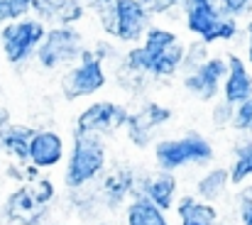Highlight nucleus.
Here are the masks:
<instances>
[{"mask_svg":"<svg viewBox=\"0 0 252 225\" xmlns=\"http://www.w3.org/2000/svg\"><path fill=\"white\" fill-rule=\"evenodd\" d=\"M103 164H105V150L98 135H76V145L66 166V184L71 189L84 186L86 181L100 174Z\"/></svg>","mask_w":252,"mask_h":225,"instance_id":"f257e3e1","label":"nucleus"},{"mask_svg":"<svg viewBox=\"0 0 252 225\" xmlns=\"http://www.w3.org/2000/svg\"><path fill=\"white\" fill-rule=\"evenodd\" d=\"M155 157L159 161V166L164 171L171 169H179L184 164H191V161H206L213 157L211 145L198 137V135H189V137H181V140H164L157 145Z\"/></svg>","mask_w":252,"mask_h":225,"instance_id":"f03ea898","label":"nucleus"},{"mask_svg":"<svg viewBox=\"0 0 252 225\" xmlns=\"http://www.w3.org/2000/svg\"><path fill=\"white\" fill-rule=\"evenodd\" d=\"M127 120V113L120 105L113 103H95L86 108L79 115L76 123V135H100V132H113Z\"/></svg>","mask_w":252,"mask_h":225,"instance_id":"7ed1b4c3","label":"nucleus"},{"mask_svg":"<svg viewBox=\"0 0 252 225\" xmlns=\"http://www.w3.org/2000/svg\"><path fill=\"white\" fill-rule=\"evenodd\" d=\"M42 37H44V30H42V25H39V22L25 20V22L7 25V27L2 30L5 57H7L10 62H22Z\"/></svg>","mask_w":252,"mask_h":225,"instance_id":"20e7f679","label":"nucleus"},{"mask_svg":"<svg viewBox=\"0 0 252 225\" xmlns=\"http://www.w3.org/2000/svg\"><path fill=\"white\" fill-rule=\"evenodd\" d=\"M145 20H147V12L137 0H115L113 22L108 25V30L113 34H118L120 39H135V37H140Z\"/></svg>","mask_w":252,"mask_h":225,"instance_id":"39448f33","label":"nucleus"},{"mask_svg":"<svg viewBox=\"0 0 252 225\" xmlns=\"http://www.w3.org/2000/svg\"><path fill=\"white\" fill-rule=\"evenodd\" d=\"M64 154V142L57 132H37L30 140L27 147V159H32V164L37 169H47V166H57L62 161Z\"/></svg>","mask_w":252,"mask_h":225,"instance_id":"423d86ee","label":"nucleus"},{"mask_svg":"<svg viewBox=\"0 0 252 225\" xmlns=\"http://www.w3.org/2000/svg\"><path fill=\"white\" fill-rule=\"evenodd\" d=\"M105 83V76L100 71V64L93 57H84V64L66 78V96L69 98H79V96H88L93 91H98Z\"/></svg>","mask_w":252,"mask_h":225,"instance_id":"0eeeda50","label":"nucleus"},{"mask_svg":"<svg viewBox=\"0 0 252 225\" xmlns=\"http://www.w3.org/2000/svg\"><path fill=\"white\" fill-rule=\"evenodd\" d=\"M167 108H159V105H147L145 110H140L137 115H127V125H130V140L140 147H145L150 142V135L157 125H162L164 120H169Z\"/></svg>","mask_w":252,"mask_h":225,"instance_id":"6e6552de","label":"nucleus"},{"mask_svg":"<svg viewBox=\"0 0 252 225\" xmlns=\"http://www.w3.org/2000/svg\"><path fill=\"white\" fill-rule=\"evenodd\" d=\"M76 44H79V37H76L74 32H69V30H57V32L49 34L47 44L42 47L39 59H42L44 66H54V64H59V62L74 57V54H76Z\"/></svg>","mask_w":252,"mask_h":225,"instance_id":"1a4fd4ad","label":"nucleus"},{"mask_svg":"<svg viewBox=\"0 0 252 225\" xmlns=\"http://www.w3.org/2000/svg\"><path fill=\"white\" fill-rule=\"evenodd\" d=\"M142 191L145 198L150 203H155L159 211H169L174 203V193H176V181L169 171H159L155 176H147L142 181Z\"/></svg>","mask_w":252,"mask_h":225,"instance_id":"9d476101","label":"nucleus"},{"mask_svg":"<svg viewBox=\"0 0 252 225\" xmlns=\"http://www.w3.org/2000/svg\"><path fill=\"white\" fill-rule=\"evenodd\" d=\"M223 74H225V64H223L220 59H211V62H206L193 76L186 78V86H189L191 91H196L201 98H211V96L216 93L218 81H220Z\"/></svg>","mask_w":252,"mask_h":225,"instance_id":"9b49d317","label":"nucleus"},{"mask_svg":"<svg viewBox=\"0 0 252 225\" xmlns=\"http://www.w3.org/2000/svg\"><path fill=\"white\" fill-rule=\"evenodd\" d=\"M252 98V78L245 71L243 62L238 57H230V74L225 81V100L228 103H243Z\"/></svg>","mask_w":252,"mask_h":225,"instance_id":"f8f14e48","label":"nucleus"},{"mask_svg":"<svg viewBox=\"0 0 252 225\" xmlns=\"http://www.w3.org/2000/svg\"><path fill=\"white\" fill-rule=\"evenodd\" d=\"M179 218L181 225H216V208L186 196L179 201Z\"/></svg>","mask_w":252,"mask_h":225,"instance_id":"ddd939ff","label":"nucleus"},{"mask_svg":"<svg viewBox=\"0 0 252 225\" xmlns=\"http://www.w3.org/2000/svg\"><path fill=\"white\" fill-rule=\"evenodd\" d=\"M127 225H169V223L164 218V213L142 196V198L130 203V208H127Z\"/></svg>","mask_w":252,"mask_h":225,"instance_id":"4468645a","label":"nucleus"},{"mask_svg":"<svg viewBox=\"0 0 252 225\" xmlns=\"http://www.w3.org/2000/svg\"><path fill=\"white\" fill-rule=\"evenodd\" d=\"M32 135L34 132L30 128H5V132L0 137V145L10 154H15L17 159H27V147H30Z\"/></svg>","mask_w":252,"mask_h":225,"instance_id":"2eb2a0df","label":"nucleus"},{"mask_svg":"<svg viewBox=\"0 0 252 225\" xmlns=\"http://www.w3.org/2000/svg\"><path fill=\"white\" fill-rule=\"evenodd\" d=\"M228 179H230L228 169H213V171H208V174L198 181V196H203V198H208V201L220 198L223 191H225V186H228Z\"/></svg>","mask_w":252,"mask_h":225,"instance_id":"dca6fc26","label":"nucleus"},{"mask_svg":"<svg viewBox=\"0 0 252 225\" xmlns=\"http://www.w3.org/2000/svg\"><path fill=\"white\" fill-rule=\"evenodd\" d=\"M105 196L110 203H118L127 196V191H132V174L130 171H115L105 179V186H103Z\"/></svg>","mask_w":252,"mask_h":225,"instance_id":"f3484780","label":"nucleus"},{"mask_svg":"<svg viewBox=\"0 0 252 225\" xmlns=\"http://www.w3.org/2000/svg\"><path fill=\"white\" fill-rule=\"evenodd\" d=\"M252 176V142H243L235 150V164L230 169V181L240 184Z\"/></svg>","mask_w":252,"mask_h":225,"instance_id":"a211bd4d","label":"nucleus"},{"mask_svg":"<svg viewBox=\"0 0 252 225\" xmlns=\"http://www.w3.org/2000/svg\"><path fill=\"white\" fill-rule=\"evenodd\" d=\"M30 5H32V0H0V22L25 15Z\"/></svg>","mask_w":252,"mask_h":225,"instance_id":"6ab92c4d","label":"nucleus"},{"mask_svg":"<svg viewBox=\"0 0 252 225\" xmlns=\"http://www.w3.org/2000/svg\"><path fill=\"white\" fill-rule=\"evenodd\" d=\"M235 128L238 130H252V98L243 100L235 110Z\"/></svg>","mask_w":252,"mask_h":225,"instance_id":"aec40b11","label":"nucleus"},{"mask_svg":"<svg viewBox=\"0 0 252 225\" xmlns=\"http://www.w3.org/2000/svg\"><path fill=\"white\" fill-rule=\"evenodd\" d=\"M245 5H248V0H223V10L225 12H233V15L240 12Z\"/></svg>","mask_w":252,"mask_h":225,"instance_id":"412c9836","label":"nucleus"},{"mask_svg":"<svg viewBox=\"0 0 252 225\" xmlns=\"http://www.w3.org/2000/svg\"><path fill=\"white\" fill-rule=\"evenodd\" d=\"M240 216H243V225H252V198H248V201L243 203Z\"/></svg>","mask_w":252,"mask_h":225,"instance_id":"4be33fe9","label":"nucleus"},{"mask_svg":"<svg viewBox=\"0 0 252 225\" xmlns=\"http://www.w3.org/2000/svg\"><path fill=\"white\" fill-rule=\"evenodd\" d=\"M248 30H250V62H252V22H250V27H248Z\"/></svg>","mask_w":252,"mask_h":225,"instance_id":"5701e85b","label":"nucleus"},{"mask_svg":"<svg viewBox=\"0 0 252 225\" xmlns=\"http://www.w3.org/2000/svg\"><path fill=\"white\" fill-rule=\"evenodd\" d=\"M167 2H174V0H167Z\"/></svg>","mask_w":252,"mask_h":225,"instance_id":"b1692460","label":"nucleus"}]
</instances>
